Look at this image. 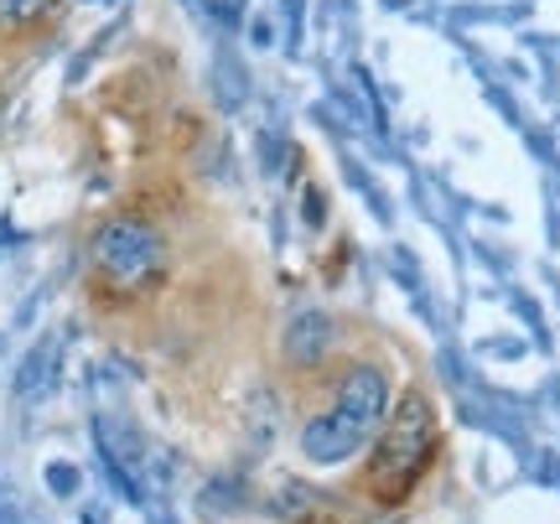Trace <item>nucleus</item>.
Wrapping results in <instances>:
<instances>
[{"label": "nucleus", "instance_id": "1", "mask_svg": "<svg viewBox=\"0 0 560 524\" xmlns=\"http://www.w3.org/2000/svg\"><path fill=\"white\" fill-rule=\"evenodd\" d=\"M389 405H395V384H389V374L380 363L342 369L327 410H317L312 421L301 426V457L312 467H338L348 457H359V446H369L380 436Z\"/></svg>", "mask_w": 560, "mask_h": 524}, {"label": "nucleus", "instance_id": "2", "mask_svg": "<svg viewBox=\"0 0 560 524\" xmlns=\"http://www.w3.org/2000/svg\"><path fill=\"white\" fill-rule=\"evenodd\" d=\"M436 410L425 405V395H405L395 416H384L380 436L369 442V463H363V493L374 504H400L410 499V488L425 478V467L436 463Z\"/></svg>", "mask_w": 560, "mask_h": 524}, {"label": "nucleus", "instance_id": "3", "mask_svg": "<svg viewBox=\"0 0 560 524\" xmlns=\"http://www.w3.org/2000/svg\"><path fill=\"white\" fill-rule=\"evenodd\" d=\"M89 265L115 296H145L166 281V240L145 219H104L89 240Z\"/></svg>", "mask_w": 560, "mask_h": 524}, {"label": "nucleus", "instance_id": "4", "mask_svg": "<svg viewBox=\"0 0 560 524\" xmlns=\"http://www.w3.org/2000/svg\"><path fill=\"white\" fill-rule=\"evenodd\" d=\"M332 348V323L322 312H301L296 323L285 327V359L306 369V363H322V353Z\"/></svg>", "mask_w": 560, "mask_h": 524}, {"label": "nucleus", "instance_id": "5", "mask_svg": "<svg viewBox=\"0 0 560 524\" xmlns=\"http://www.w3.org/2000/svg\"><path fill=\"white\" fill-rule=\"evenodd\" d=\"M58 0H0V32H16V26H32L52 11Z\"/></svg>", "mask_w": 560, "mask_h": 524}]
</instances>
